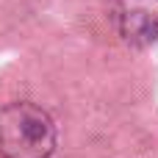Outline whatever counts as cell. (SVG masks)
Here are the masks:
<instances>
[{"mask_svg": "<svg viewBox=\"0 0 158 158\" xmlns=\"http://www.w3.org/2000/svg\"><path fill=\"white\" fill-rule=\"evenodd\" d=\"M56 150V122L33 103H6L0 108V158H50Z\"/></svg>", "mask_w": 158, "mask_h": 158, "instance_id": "1", "label": "cell"}, {"mask_svg": "<svg viewBox=\"0 0 158 158\" xmlns=\"http://www.w3.org/2000/svg\"><path fill=\"white\" fill-rule=\"evenodd\" d=\"M117 33L131 47L158 42V0H111Z\"/></svg>", "mask_w": 158, "mask_h": 158, "instance_id": "2", "label": "cell"}]
</instances>
